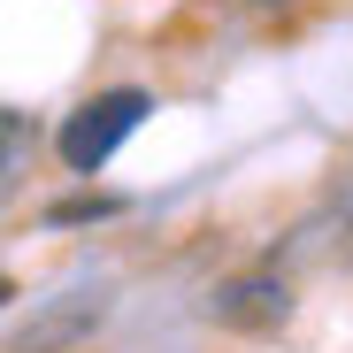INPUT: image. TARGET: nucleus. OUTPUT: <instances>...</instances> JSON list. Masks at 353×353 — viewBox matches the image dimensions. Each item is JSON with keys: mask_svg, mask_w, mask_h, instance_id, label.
<instances>
[{"mask_svg": "<svg viewBox=\"0 0 353 353\" xmlns=\"http://www.w3.org/2000/svg\"><path fill=\"white\" fill-rule=\"evenodd\" d=\"M100 315H108V284H77L70 300H54L39 323H23V330H16V353H62V345H70V338H85Z\"/></svg>", "mask_w": 353, "mask_h": 353, "instance_id": "f03ea898", "label": "nucleus"}, {"mask_svg": "<svg viewBox=\"0 0 353 353\" xmlns=\"http://www.w3.org/2000/svg\"><path fill=\"white\" fill-rule=\"evenodd\" d=\"M115 208H123V200L85 192V200H54V208H46V223H54V230H62V223H100V215H115Z\"/></svg>", "mask_w": 353, "mask_h": 353, "instance_id": "20e7f679", "label": "nucleus"}, {"mask_svg": "<svg viewBox=\"0 0 353 353\" xmlns=\"http://www.w3.org/2000/svg\"><path fill=\"white\" fill-rule=\"evenodd\" d=\"M146 92L139 85H115V92H92L77 115H70V123H62V139H54V146H62V169H77V176H100V161L115 154V146H123L139 123H146Z\"/></svg>", "mask_w": 353, "mask_h": 353, "instance_id": "f257e3e1", "label": "nucleus"}, {"mask_svg": "<svg viewBox=\"0 0 353 353\" xmlns=\"http://www.w3.org/2000/svg\"><path fill=\"white\" fill-rule=\"evenodd\" d=\"M292 315V284L284 276H230L223 292H215V323H230V330H276Z\"/></svg>", "mask_w": 353, "mask_h": 353, "instance_id": "7ed1b4c3", "label": "nucleus"}]
</instances>
